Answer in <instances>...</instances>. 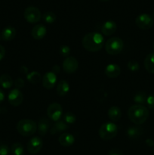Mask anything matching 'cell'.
I'll return each mask as SVG.
<instances>
[{
  "label": "cell",
  "mask_w": 154,
  "mask_h": 155,
  "mask_svg": "<svg viewBox=\"0 0 154 155\" xmlns=\"http://www.w3.org/2000/svg\"><path fill=\"white\" fill-rule=\"evenodd\" d=\"M82 42L85 49L91 52H96L104 46V38L101 33L97 32L89 33L83 37Z\"/></svg>",
  "instance_id": "cell-1"
},
{
  "label": "cell",
  "mask_w": 154,
  "mask_h": 155,
  "mask_svg": "<svg viewBox=\"0 0 154 155\" xmlns=\"http://www.w3.org/2000/svg\"><path fill=\"white\" fill-rule=\"evenodd\" d=\"M128 116L131 122L136 125H140L146 122L149 117V110L144 105L135 104L129 107Z\"/></svg>",
  "instance_id": "cell-2"
},
{
  "label": "cell",
  "mask_w": 154,
  "mask_h": 155,
  "mask_svg": "<svg viewBox=\"0 0 154 155\" xmlns=\"http://www.w3.org/2000/svg\"><path fill=\"white\" fill-rule=\"evenodd\" d=\"M37 125L33 120L23 119L17 124V130L23 136H31L36 133Z\"/></svg>",
  "instance_id": "cell-3"
},
{
  "label": "cell",
  "mask_w": 154,
  "mask_h": 155,
  "mask_svg": "<svg viewBox=\"0 0 154 155\" xmlns=\"http://www.w3.org/2000/svg\"><path fill=\"white\" fill-rule=\"evenodd\" d=\"M117 133L118 127L113 122L105 123L99 129V136L104 140H111Z\"/></svg>",
  "instance_id": "cell-4"
},
{
  "label": "cell",
  "mask_w": 154,
  "mask_h": 155,
  "mask_svg": "<svg viewBox=\"0 0 154 155\" xmlns=\"http://www.w3.org/2000/svg\"><path fill=\"white\" fill-rule=\"evenodd\" d=\"M124 42L119 37H112L105 43V50L110 55H117L122 51Z\"/></svg>",
  "instance_id": "cell-5"
},
{
  "label": "cell",
  "mask_w": 154,
  "mask_h": 155,
  "mask_svg": "<svg viewBox=\"0 0 154 155\" xmlns=\"http://www.w3.org/2000/svg\"><path fill=\"white\" fill-rule=\"evenodd\" d=\"M24 18L26 21L30 24H36L41 20L42 14L38 8L34 6H30L25 9L24 13Z\"/></svg>",
  "instance_id": "cell-6"
},
{
  "label": "cell",
  "mask_w": 154,
  "mask_h": 155,
  "mask_svg": "<svg viewBox=\"0 0 154 155\" xmlns=\"http://www.w3.org/2000/svg\"><path fill=\"white\" fill-rule=\"evenodd\" d=\"M136 25L143 30H149L153 25V18L148 14H141L138 15L135 19Z\"/></svg>",
  "instance_id": "cell-7"
},
{
  "label": "cell",
  "mask_w": 154,
  "mask_h": 155,
  "mask_svg": "<svg viewBox=\"0 0 154 155\" xmlns=\"http://www.w3.org/2000/svg\"><path fill=\"white\" fill-rule=\"evenodd\" d=\"M47 114L50 120L57 122L60 120L63 114V108L58 103H51L47 108Z\"/></svg>",
  "instance_id": "cell-8"
},
{
  "label": "cell",
  "mask_w": 154,
  "mask_h": 155,
  "mask_svg": "<svg viewBox=\"0 0 154 155\" xmlns=\"http://www.w3.org/2000/svg\"><path fill=\"white\" fill-rule=\"evenodd\" d=\"M63 69L67 74H73L78 69L79 63L76 58L72 56H69L66 58L64 61H63Z\"/></svg>",
  "instance_id": "cell-9"
},
{
  "label": "cell",
  "mask_w": 154,
  "mask_h": 155,
  "mask_svg": "<svg viewBox=\"0 0 154 155\" xmlns=\"http://www.w3.org/2000/svg\"><path fill=\"white\" fill-rule=\"evenodd\" d=\"M42 145H43V142H42V139L38 136H35L30 139V140L27 143V150L31 154H38L42 150Z\"/></svg>",
  "instance_id": "cell-10"
},
{
  "label": "cell",
  "mask_w": 154,
  "mask_h": 155,
  "mask_svg": "<svg viewBox=\"0 0 154 155\" xmlns=\"http://www.w3.org/2000/svg\"><path fill=\"white\" fill-rule=\"evenodd\" d=\"M8 102L12 106H19L22 104L23 100H24V95L22 92L18 89H14L9 92L8 96Z\"/></svg>",
  "instance_id": "cell-11"
},
{
  "label": "cell",
  "mask_w": 154,
  "mask_h": 155,
  "mask_svg": "<svg viewBox=\"0 0 154 155\" xmlns=\"http://www.w3.org/2000/svg\"><path fill=\"white\" fill-rule=\"evenodd\" d=\"M42 86L47 89H51L57 83V75L52 71L47 72L42 80Z\"/></svg>",
  "instance_id": "cell-12"
},
{
  "label": "cell",
  "mask_w": 154,
  "mask_h": 155,
  "mask_svg": "<svg viewBox=\"0 0 154 155\" xmlns=\"http://www.w3.org/2000/svg\"><path fill=\"white\" fill-rule=\"evenodd\" d=\"M47 33V29L45 27V25L43 24H36L34 27L33 28L31 32L32 36H33V39H37V40H39V39H43Z\"/></svg>",
  "instance_id": "cell-13"
},
{
  "label": "cell",
  "mask_w": 154,
  "mask_h": 155,
  "mask_svg": "<svg viewBox=\"0 0 154 155\" xmlns=\"http://www.w3.org/2000/svg\"><path fill=\"white\" fill-rule=\"evenodd\" d=\"M117 26L113 21H107L101 27V32L104 36H112L116 32Z\"/></svg>",
  "instance_id": "cell-14"
},
{
  "label": "cell",
  "mask_w": 154,
  "mask_h": 155,
  "mask_svg": "<svg viewBox=\"0 0 154 155\" xmlns=\"http://www.w3.org/2000/svg\"><path fill=\"white\" fill-rule=\"evenodd\" d=\"M121 68L119 65L110 64L105 68V74L109 78H116L120 75Z\"/></svg>",
  "instance_id": "cell-15"
},
{
  "label": "cell",
  "mask_w": 154,
  "mask_h": 155,
  "mask_svg": "<svg viewBox=\"0 0 154 155\" xmlns=\"http://www.w3.org/2000/svg\"><path fill=\"white\" fill-rule=\"evenodd\" d=\"M59 143L63 147H70L75 142V138L72 134L68 133H62L59 137Z\"/></svg>",
  "instance_id": "cell-16"
},
{
  "label": "cell",
  "mask_w": 154,
  "mask_h": 155,
  "mask_svg": "<svg viewBox=\"0 0 154 155\" xmlns=\"http://www.w3.org/2000/svg\"><path fill=\"white\" fill-rule=\"evenodd\" d=\"M143 133V130L141 127L138 126H131L127 129V136L131 139H138Z\"/></svg>",
  "instance_id": "cell-17"
},
{
  "label": "cell",
  "mask_w": 154,
  "mask_h": 155,
  "mask_svg": "<svg viewBox=\"0 0 154 155\" xmlns=\"http://www.w3.org/2000/svg\"><path fill=\"white\" fill-rule=\"evenodd\" d=\"M16 36V30L13 27H6L2 32V39L4 41H11Z\"/></svg>",
  "instance_id": "cell-18"
},
{
  "label": "cell",
  "mask_w": 154,
  "mask_h": 155,
  "mask_svg": "<svg viewBox=\"0 0 154 155\" xmlns=\"http://www.w3.org/2000/svg\"><path fill=\"white\" fill-rule=\"evenodd\" d=\"M108 117L112 122H117L122 117L120 108L116 106H113L108 110Z\"/></svg>",
  "instance_id": "cell-19"
},
{
  "label": "cell",
  "mask_w": 154,
  "mask_h": 155,
  "mask_svg": "<svg viewBox=\"0 0 154 155\" xmlns=\"http://www.w3.org/2000/svg\"><path fill=\"white\" fill-rule=\"evenodd\" d=\"M69 91V85L66 80H60L57 85V93L59 96L63 97L67 95Z\"/></svg>",
  "instance_id": "cell-20"
},
{
  "label": "cell",
  "mask_w": 154,
  "mask_h": 155,
  "mask_svg": "<svg viewBox=\"0 0 154 155\" xmlns=\"http://www.w3.org/2000/svg\"><path fill=\"white\" fill-rule=\"evenodd\" d=\"M50 128V123L45 118H42L39 121L38 124L37 129H38V133L40 136H45L48 133V130Z\"/></svg>",
  "instance_id": "cell-21"
},
{
  "label": "cell",
  "mask_w": 154,
  "mask_h": 155,
  "mask_svg": "<svg viewBox=\"0 0 154 155\" xmlns=\"http://www.w3.org/2000/svg\"><path fill=\"white\" fill-rule=\"evenodd\" d=\"M69 128V126L66 124L63 120H58L54 124L52 128L51 129V134L54 135L57 133H61V132L66 131Z\"/></svg>",
  "instance_id": "cell-22"
},
{
  "label": "cell",
  "mask_w": 154,
  "mask_h": 155,
  "mask_svg": "<svg viewBox=\"0 0 154 155\" xmlns=\"http://www.w3.org/2000/svg\"><path fill=\"white\" fill-rule=\"evenodd\" d=\"M144 67L149 74H154V52L150 53L145 58Z\"/></svg>",
  "instance_id": "cell-23"
},
{
  "label": "cell",
  "mask_w": 154,
  "mask_h": 155,
  "mask_svg": "<svg viewBox=\"0 0 154 155\" xmlns=\"http://www.w3.org/2000/svg\"><path fill=\"white\" fill-rule=\"evenodd\" d=\"M0 85L3 89H8L13 86V80L8 74H2L0 77Z\"/></svg>",
  "instance_id": "cell-24"
},
{
  "label": "cell",
  "mask_w": 154,
  "mask_h": 155,
  "mask_svg": "<svg viewBox=\"0 0 154 155\" xmlns=\"http://www.w3.org/2000/svg\"><path fill=\"white\" fill-rule=\"evenodd\" d=\"M27 79L32 84H36L41 81L42 77H41V74L37 71H32L27 74Z\"/></svg>",
  "instance_id": "cell-25"
},
{
  "label": "cell",
  "mask_w": 154,
  "mask_h": 155,
  "mask_svg": "<svg viewBox=\"0 0 154 155\" xmlns=\"http://www.w3.org/2000/svg\"><path fill=\"white\" fill-rule=\"evenodd\" d=\"M146 99H147L146 94L143 92H137L134 97V102L137 103V104H140V105H143L145 103H146Z\"/></svg>",
  "instance_id": "cell-26"
},
{
  "label": "cell",
  "mask_w": 154,
  "mask_h": 155,
  "mask_svg": "<svg viewBox=\"0 0 154 155\" xmlns=\"http://www.w3.org/2000/svg\"><path fill=\"white\" fill-rule=\"evenodd\" d=\"M12 154L14 155H24V146L19 142H17L12 145L11 148Z\"/></svg>",
  "instance_id": "cell-27"
},
{
  "label": "cell",
  "mask_w": 154,
  "mask_h": 155,
  "mask_svg": "<svg viewBox=\"0 0 154 155\" xmlns=\"http://www.w3.org/2000/svg\"><path fill=\"white\" fill-rule=\"evenodd\" d=\"M42 18L47 24H53L56 21V15L52 12H47L42 16Z\"/></svg>",
  "instance_id": "cell-28"
},
{
  "label": "cell",
  "mask_w": 154,
  "mask_h": 155,
  "mask_svg": "<svg viewBox=\"0 0 154 155\" xmlns=\"http://www.w3.org/2000/svg\"><path fill=\"white\" fill-rule=\"evenodd\" d=\"M75 120H76V117L72 112H66L63 115V121L66 124H72L75 122Z\"/></svg>",
  "instance_id": "cell-29"
},
{
  "label": "cell",
  "mask_w": 154,
  "mask_h": 155,
  "mask_svg": "<svg viewBox=\"0 0 154 155\" xmlns=\"http://www.w3.org/2000/svg\"><path fill=\"white\" fill-rule=\"evenodd\" d=\"M128 68L129 71H132V72H135V71L139 70V64L137 61L135 60H130L128 62Z\"/></svg>",
  "instance_id": "cell-30"
},
{
  "label": "cell",
  "mask_w": 154,
  "mask_h": 155,
  "mask_svg": "<svg viewBox=\"0 0 154 155\" xmlns=\"http://www.w3.org/2000/svg\"><path fill=\"white\" fill-rule=\"evenodd\" d=\"M70 48L68 45H63L62 46H60V49H59V52H60V55L63 56V57H69V54H70Z\"/></svg>",
  "instance_id": "cell-31"
},
{
  "label": "cell",
  "mask_w": 154,
  "mask_h": 155,
  "mask_svg": "<svg viewBox=\"0 0 154 155\" xmlns=\"http://www.w3.org/2000/svg\"><path fill=\"white\" fill-rule=\"evenodd\" d=\"M146 104L149 108L154 109V94H151L149 96H147Z\"/></svg>",
  "instance_id": "cell-32"
},
{
  "label": "cell",
  "mask_w": 154,
  "mask_h": 155,
  "mask_svg": "<svg viewBox=\"0 0 154 155\" xmlns=\"http://www.w3.org/2000/svg\"><path fill=\"white\" fill-rule=\"evenodd\" d=\"M10 152V148L6 145H0V155H8Z\"/></svg>",
  "instance_id": "cell-33"
},
{
  "label": "cell",
  "mask_w": 154,
  "mask_h": 155,
  "mask_svg": "<svg viewBox=\"0 0 154 155\" xmlns=\"http://www.w3.org/2000/svg\"><path fill=\"white\" fill-rule=\"evenodd\" d=\"M14 86L18 89H21L24 86V80L21 78H18L14 82Z\"/></svg>",
  "instance_id": "cell-34"
},
{
  "label": "cell",
  "mask_w": 154,
  "mask_h": 155,
  "mask_svg": "<svg viewBox=\"0 0 154 155\" xmlns=\"http://www.w3.org/2000/svg\"><path fill=\"white\" fill-rule=\"evenodd\" d=\"M108 155H123V153L121 150L118 148H113L108 152Z\"/></svg>",
  "instance_id": "cell-35"
},
{
  "label": "cell",
  "mask_w": 154,
  "mask_h": 155,
  "mask_svg": "<svg viewBox=\"0 0 154 155\" xmlns=\"http://www.w3.org/2000/svg\"><path fill=\"white\" fill-rule=\"evenodd\" d=\"M5 55V48L3 45H0V61L4 58Z\"/></svg>",
  "instance_id": "cell-36"
},
{
  "label": "cell",
  "mask_w": 154,
  "mask_h": 155,
  "mask_svg": "<svg viewBox=\"0 0 154 155\" xmlns=\"http://www.w3.org/2000/svg\"><path fill=\"white\" fill-rule=\"evenodd\" d=\"M145 143L149 147H154V142L151 139H147L145 141Z\"/></svg>",
  "instance_id": "cell-37"
},
{
  "label": "cell",
  "mask_w": 154,
  "mask_h": 155,
  "mask_svg": "<svg viewBox=\"0 0 154 155\" xmlns=\"http://www.w3.org/2000/svg\"><path fill=\"white\" fill-rule=\"evenodd\" d=\"M52 72L54 73V74H58L60 72V67L58 65H54L52 68Z\"/></svg>",
  "instance_id": "cell-38"
},
{
  "label": "cell",
  "mask_w": 154,
  "mask_h": 155,
  "mask_svg": "<svg viewBox=\"0 0 154 155\" xmlns=\"http://www.w3.org/2000/svg\"><path fill=\"white\" fill-rule=\"evenodd\" d=\"M5 100V93L2 89H0V103L3 102V101Z\"/></svg>",
  "instance_id": "cell-39"
},
{
  "label": "cell",
  "mask_w": 154,
  "mask_h": 155,
  "mask_svg": "<svg viewBox=\"0 0 154 155\" xmlns=\"http://www.w3.org/2000/svg\"><path fill=\"white\" fill-rule=\"evenodd\" d=\"M152 48H153V51H154V42L152 43Z\"/></svg>",
  "instance_id": "cell-40"
},
{
  "label": "cell",
  "mask_w": 154,
  "mask_h": 155,
  "mask_svg": "<svg viewBox=\"0 0 154 155\" xmlns=\"http://www.w3.org/2000/svg\"><path fill=\"white\" fill-rule=\"evenodd\" d=\"M101 1H104V2H106V1H109V0H101Z\"/></svg>",
  "instance_id": "cell-41"
},
{
  "label": "cell",
  "mask_w": 154,
  "mask_h": 155,
  "mask_svg": "<svg viewBox=\"0 0 154 155\" xmlns=\"http://www.w3.org/2000/svg\"><path fill=\"white\" fill-rule=\"evenodd\" d=\"M152 16H153V18H154V12H153V14H152Z\"/></svg>",
  "instance_id": "cell-42"
},
{
  "label": "cell",
  "mask_w": 154,
  "mask_h": 155,
  "mask_svg": "<svg viewBox=\"0 0 154 155\" xmlns=\"http://www.w3.org/2000/svg\"><path fill=\"white\" fill-rule=\"evenodd\" d=\"M0 39H1V36H0Z\"/></svg>",
  "instance_id": "cell-43"
}]
</instances>
